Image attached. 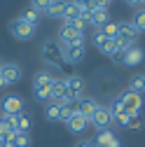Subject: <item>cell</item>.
I'll use <instances>...</instances> for the list:
<instances>
[{
  "mask_svg": "<svg viewBox=\"0 0 145 147\" xmlns=\"http://www.w3.org/2000/svg\"><path fill=\"white\" fill-rule=\"evenodd\" d=\"M138 30H136V26L131 24V21H124V24H119V33H117V45L122 47V49H131V47H136V40H138Z\"/></svg>",
  "mask_w": 145,
  "mask_h": 147,
  "instance_id": "6da1fadb",
  "label": "cell"
},
{
  "mask_svg": "<svg viewBox=\"0 0 145 147\" xmlns=\"http://www.w3.org/2000/svg\"><path fill=\"white\" fill-rule=\"evenodd\" d=\"M42 59L49 65H61L63 63V45L56 40H47L42 45Z\"/></svg>",
  "mask_w": 145,
  "mask_h": 147,
  "instance_id": "7a4b0ae2",
  "label": "cell"
},
{
  "mask_svg": "<svg viewBox=\"0 0 145 147\" xmlns=\"http://www.w3.org/2000/svg\"><path fill=\"white\" fill-rule=\"evenodd\" d=\"M119 103H122V107H124V112L126 115H140V110H143V98L138 96V94H133V91H129V89H126L124 91V94L117 98Z\"/></svg>",
  "mask_w": 145,
  "mask_h": 147,
  "instance_id": "3957f363",
  "label": "cell"
},
{
  "mask_svg": "<svg viewBox=\"0 0 145 147\" xmlns=\"http://www.w3.org/2000/svg\"><path fill=\"white\" fill-rule=\"evenodd\" d=\"M9 33L14 35L16 40H30L33 35H35V26H28L19 16V19H12L9 21Z\"/></svg>",
  "mask_w": 145,
  "mask_h": 147,
  "instance_id": "277c9868",
  "label": "cell"
},
{
  "mask_svg": "<svg viewBox=\"0 0 145 147\" xmlns=\"http://www.w3.org/2000/svg\"><path fill=\"white\" fill-rule=\"evenodd\" d=\"M59 42L66 47V45H75V42H84V33L72 28L70 24H63L59 28Z\"/></svg>",
  "mask_w": 145,
  "mask_h": 147,
  "instance_id": "5b68a950",
  "label": "cell"
},
{
  "mask_svg": "<svg viewBox=\"0 0 145 147\" xmlns=\"http://www.w3.org/2000/svg\"><path fill=\"white\" fill-rule=\"evenodd\" d=\"M0 110H3V117H5V115H21V112H24V100H21V96H16V94L5 96L3 103H0Z\"/></svg>",
  "mask_w": 145,
  "mask_h": 147,
  "instance_id": "8992f818",
  "label": "cell"
},
{
  "mask_svg": "<svg viewBox=\"0 0 145 147\" xmlns=\"http://www.w3.org/2000/svg\"><path fill=\"white\" fill-rule=\"evenodd\" d=\"M89 124H94L98 131H105L108 126L112 124V112H110V107H103V105H98V110L94 112V117L89 119Z\"/></svg>",
  "mask_w": 145,
  "mask_h": 147,
  "instance_id": "52a82bcc",
  "label": "cell"
},
{
  "mask_svg": "<svg viewBox=\"0 0 145 147\" xmlns=\"http://www.w3.org/2000/svg\"><path fill=\"white\" fill-rule=\"evenodd\" d=\"M66 91H68V96L72 100H80L82 94H84V80L80 75H70L66 77Z\"/></svg>",
  "mask_w": 145,
  "mask_h": 147,
  "instance_id": "ba28073f",
  "label": "cell"
},
{
  "mask_svg": "<svg viewBox=\"0 0 145 147\" xmlns=\"http://www.w3.org/2000/svg\"><path fill=\"white\" fill-rule=\"evenodd\" d=\"M49 103H72V98L68 96V91H66V80H54L51 82V100Z\"/></svg>",
  "mask_w": 145,
  "mask_h": 147,
  "instance_id": "9c48e42d",
  "label": "cell"
},
{
  "mask_svg": "<svg viewBox=\"0 0 145 147\" xmlns=\"http://www.w3.org/2000/svg\"><path fill=\"white\" fill-rule=\"evenodd\" d=\"M82 59H84V42H75V45H66L63 47V61L80 63Z\"/></svg>",
  "mask_w": 145,
  "mask_h": 147,
  "instance_id": "30bf717a",
  "label": "cell"
},
{
  "mask_svg": "<svg viewBox=\"0 0 145 147\" xmlns=\"http://www.w3.org/2000/svg\"><path fill=\"white\" fill-rule=\"evenodd\" d=\"M0 75H3L5 84H14V82H19V77H21V68L16 63H5V65H0Z\"/></svg>",
  "mask_w": 145,
  "mask_h": 147,
  "instance_id": "8fae6325",
  "label": "cell"
},
{
  "mask_svg": "<svg viewBox=\"0 0 145 147\" xmlns=\"http://www.w3.org/2000/svg\"><path fill=\"white\" fill-rule=\"evenodd\" d=\"M75 105H77V112H80L82 117H87V119H91V117H94V112L98 110V103H96L94 98H87V96H82Z\"/></svg>",
  "mask_w": 145,
  "mask_h": 147,
  "instance_id": "7c38bea8",
  "label": "cell"
},
{
  "mask_svg": "<svg viewBox=\"0 0 145 147\" xmlns=\"http://www.w3.org/2000/svg\"><path fill=\"white\" fill-rule=\"evenodd\" d=\"M96 145H98V147H122V142L117 140V136L110 131V128L98 131V136H96Z\"/></svg>",
  "mask_w": 145,
  "mask_h": 147,
  "instance_id": "4fadbf2b",
  "label": "cell"
},
{
  "mask_svg": "<svg viewBox=\"0 0 145 147\" xmlns=\"http://www.w3.org/2000/svg\"><path fill=\"white\" fill-rule=\"evenodd\" d=\"M143 59H145V51L140 47H131V49L124 51L122 65H138V63H143Z\"/></svg>",
  "mask_w": 145,
  "mask_h": 147,
  "instance_id": "5bb4252c",
  "label": "cell"
},
{
  "mask_svg": "<svg viewBox=\"0 0 145 147\" xmlns=\"http://www.w3.org/2000/svg\"><path fill=\"white\" fill-rule=\"evenodd\" d=\"M66 126H68V131H70V133H82L84 128L89 126V119L82 117L80 112H75V115H72V117L66 121Z\"/></svg>",
  "mask_w": 145,
  "mask_h": 147,
  "instance_id": "9a60e30c",
  "label": "cell"
},
{
  "mask_svg": "<svg viewBox=\"0 0 145 147\" xmlns=\"http://www.w3.org/2000/svg\"><path fill=\"white\" fill-rule=\"evenodd\" d=\"M51 72L42 70V72H35V77H33V89H51Z\"/></svg>",
  "mask_w": 145,
  "mask_h": 147,
  "instance_id": "2e32d148",
  "label": "cell"
},
{
  "mask_svg": "<svg viewBox=\"0 0 145 147\" xmlns=\"http://www.w3.org/2000/svg\"><path fill=\"white\" fill-rule=\"evenodd\" d=\"M63 9H66V0H51V5L45 9L49 19H63Z\"/></svg>",
  "mask_w": 145,
  "mask_h": 147,
  "instance_id": "e0dca14e",
  "label": "cell"
},
{
  "mask_svg": "<svg viewBox=\"0 0 145 147\" xmlns=\"http://www.w3.org/2000/svg\"><path fill=\"white\" fill-rule=\"evenodd\" d=\"M108 21H110V16H108V9H94V12H91V19H89V24H91L96 30L103 28Z\"/></svg>",
  "mask_w": 145,
  "mask_h": 147,
  "instance_id": "ac0fdd59",
  "label": "cell"
},
{
  "mask_svg": "<svg viewBox=\"0 0 145 147\" xmlns=\"http://www.w3.org/2000/svg\"><path fill=\"white\" fill-rule=\"evenodd\" d=\"M119 49H122V47L117 45V40H108V38H105V40L98 45V51H101V54H105V56H110V59L115 56V54H117Z\"/></svg>",
  "mask_w": 145,
  "mask_h": 147,
  "instance_id": "d6986e66",
  "label": "cell"
},
{
  "mask_svg": "<svg viewBox=\"0 0 145 147\" xmlns=\"http://www.w3.org/2000/svg\"><path fill=\"white\" fill-rule=\"evenodd\" d=\"M80 12H82V9H80L75 3H72V0H68V3H66V9H63V21L70 24V21L80 19Z\"/></svg>",
  "mask_w": 145,
  "mask_h": 147,
  "instance_id": "ffe728a7",
  "label": "cell"
},
{
  "mask_svg": "<svg viewBox=\"0 0 145 147\" xmlns=\"http://www.w3.org/2000/svg\"><path fill=\"white\" fill-rule=\"evenodd\" d=\"M16 133H28L30 131V115L28 112H21L16 115V126H14Z\"/></svg>",
  "mask_w": 145,
  "mask_h": 147,
  "instance_id": "44dd1931",
  "label": "cell"
},
{
  "mask_svg": "<svg viewBox=\"0 0 145 147\" xmlns=\"http://www.w3.org/2000/svg\"><path fill=\"white\" fill-rule=\"evenodd\" d=\"M45 117H47L49 121H61V105H59V103H47Z\"/></svg>",
  "mask_w": 145,
  "mask_h": 147,
  "instance_id": "7402d4cb",
  "label": "cell"
},
{
  "mask_svg": "<svg viewBox=\"0 0 145 147\" xmlns=\"http://www.w3.org/2000/svg\"><path fill=\"white\" fill-rule=\"evenodd\" d=\"M98 30L105 35L108 40H115V38H117V33H119V24H112V21H108V24H105L103 28H98Z\"/></svg>",
  "mask_w": 145,
  "mask_h": 147,
  "instance_id": "603a6c76",
  "label": "cell"
},
{
  "mask_svg": "<svg viewBox=\"0 0 145 147\" xmlns=\"http://www.w3.org/2000/svg\"><path fill=\"white\" fill-rule=\"evenodd\" d=\"M21 19H24L28 26H35V28H38V21H40V12H38V9H26V12L21 14Z\"/></svg>",
  "mask_w": 145,
  "mask_h": 147,
  "instance_id": "cb8c5ba5",
  "label": "cell"
},
{
  "mask_svg": "<svg viewBox=\"0 0 145 147\" xmlns=\"http://www.w3.org/2000/svg\"><path fill=\"white\" fill-rule=\"evenodd\" d=\"M129 91H133V94H143L145 91V84H143V75H136V77H131V82H129Z\"/></svg>",
  "mask_w": 145,
  "mask_h": 147,
  "instance_id": "d4e9b609",
  "label": "cell"
},
{
  "mask_svg": "<svg viewBox=\"0 0 145 147\" xmlns=\"http://www.w3.org/2000/svg\"><path fill=\"white\" fill-rule=\"evenodd\" d=\"M131 24L136 26L138 33H145V9H138V12L133 14V21H131Z\"/></svg>",
  "mask_w": 145,
  "mask_h": 147,
  "instance_id": "484cf974",
  "label": "cell"
},
{
  "mask_svg": "<svg viewBox=\"0 0 145 147\" xmlns=\"http://www.w3.org/2000/svg\"><path fill=\"white\" fill-rule=\"evenodd\" d=\"M30 136L28 133H16V138H14V147H30Z\"/></svg>",
  "mask_w": 145,
  "mask_h": 147,
  "instance_id": "4316f807",
  "label": "cell"
},
{
  "mask_svg": "<svg viewBox=\"0 0 145 147\" xmlns=\"http://www.w3.org/2000/svg\"><path fill=\"white\" fill-rule=\"evenodd\" d=\"M33 96L35 100H51V89H33Z\"/></svg>",
  "mask_w": 145,
  "mask_h": 147,
  "instance_id": "83f0119b",
  "label": "cell"
},
{
  "mask_svg": "<svg viewBox=\"0 0 145 147\" xmlns=\"http://www.w3.org/2000/svg\"><path fill=\"white\" fill-rule=\"evenodd\" d=\"M126 128H143V117L140 115H131L126 121Z\"/></svg>",
  "mask_w": 145,
  "mask_h": 147,
  "instance_id": "f1b7e54d",
  "label": "cell"
},
{
  "mask_svg": "<svg viewBox=\"0 0 145 147\" xmlns=\"http://www.w3.org/2000/svg\"><path fill=\"white\" fill-rule=\"evenodd\" d=\"M33 3V9H38V12H45L49 5H51V0H30Z\"/></svg>",
  "mask_w": 145,
  "mask_h": 147,
  "instance_id": "f546056e",
  "label": "cell"
},
{
  "mask_svg": "<svg viewBox=\"0 0 145 147\" xmlns=\"http://www.w3.org/2000/svg\"><path fill=\"white\" fill-rule=\"evenodd\" d=\"M103 40H105V35H103V33H101V30H94V45H96V47H98V45H101V42H103Z\"/></svg>",
  "mask_w": 145,
  "mask_h": 147,
  "instance_id": "4dcf8cb0",
  "label": "cell"
},
{
  "mask_svg": "<svg viewBox=\"0 0 145 147\" xmlns=\"http://www.w3.org/2000/svg\"><path fill=\"white\" fill-rule=\"evenodd\" d=\"M75 147H94V142H89V140H82V142H77Z\"/></svg>",
  "mask_w": 145,
  "mask_h": 147,
  "instance_id": "1f68e13d",
  "label": "cell"
},
{
  "mask_svg": "<svg viewBox=\"0 0 145 147\" xmlns=\"http://www.w3.org/2000/svg\"><path fill=\"white\" fill-rule=\"evenodd\" d=\"M124 3H126V5H131V7H138V5H143L140 0H124Z\"/></svg>",
  "mask_w": 145,
  "mask_h": 147,
  "instance_id": "d6a6232c",
  "label": "cell"
},
{
  "mask_svg": "<svg viewBox=\"0 0 145 147\" xmlns=\"http://www.w3.org/2000/svg\"><path fill=\"white\" fill-rule=\"evenodd\" d=\"M3 86H7V84H5V80H3V75H0V89H3Z\"/></svg>",
  "mask_w": 145,
  "mask_h": 147,
  "instance_id": "836d02e7",
  "label": "cell"
},
{
  "mask_svg": "<svg viewBox=\"0 0 145 147\" xmlns=\"http://www.w3.org/2000/svg\"><path fill=\"white\" fill-rule=\"evenodd\" d=\"M143 84H145V75H143Z\"/></svg>",
  "mask_w": 145,
  "mask_h": 147,
  "instance_id": "e575fe53",
  "label": "cell"
},
{
  "mask_svg": "<svg viewBox=\"0 0 145 147\" xmlns=\"http://www.w3.org/2000/svg\"><path fill=\"white\" fill-rule=\"evenodd\" d=\"M140 3H143V5H145V0H140Z\"/></svg>",
  "mask_w": 145,
  "mask_h": 147,
  "instance_id": "d590c367",
  "label": "cell"
}]
</instances>
